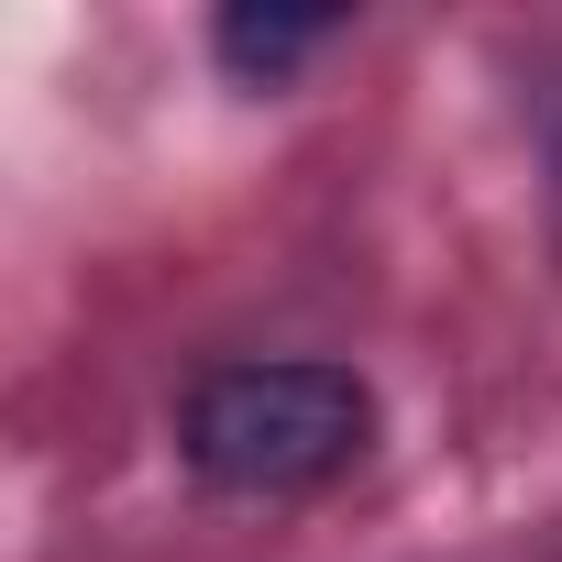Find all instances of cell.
<instances>
[{"instance_id": "cell-1", "label": "cell", "mask_w": 562, "mask_h": 562, "mask_svg": "<svg viewBox=\"0 0 562 562\" xmlns=\"http://www.w3.org/2000/svg\"><path fill=\"white\" fill-rule=\"evenodd\" d=\"M375 397L342 364H221L188 397V463L221 496H310L364 463Z\"/></svg>"}, {"instance_id": "cell-2", "label": "cell", "mask_w": 562, "mask_h": 562, "mask_svg": "<svg viewBox=\"0 0 562 562\" xmlns=\"http://www.w3.org/2000/svg\"><path fill=\"white\" fill-rule=\"evenodd\" d=\"M321 45V12H221V56L243 78H276V67H299Z\"/></svg>"}]
</instances>
